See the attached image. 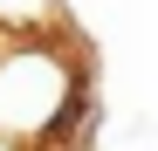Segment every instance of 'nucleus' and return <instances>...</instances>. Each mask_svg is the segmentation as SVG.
I'll use <instances>...</instances> for the list:
<instances>
[{"label": "nucleus", "instance_id": "nucleus-1", "mask_svg": "<svg viewBox=\"0 0 158 151\" xmlns=\"http://www.w3.org/2000/svg\"><path fill=\"white\" fill-rule=\"evenodd\" d=\"M89 131V83L83 62L55 35H7L0 41V144L55 151Z\"/></svg>", "mask_w": 158, "mask_h": 151}, {"label": "nucleus", "instance_id": "nucleus-3", "mask_svg": "<svg viewBox=\"0 0 158 151\" xmlns=\"http://www.w3.org/2000/svg\"><path fill=\"white\" fill-rule=\"evenodd\" d=\"M0 151H14V144H0Z\"/></svg>", "mask_w": 158, "mask_h": 151}, {"label": "nucleus", "instance_id": "nucleus-2", "mask_svg": "<svg viewBox=\"0 0 158 151\" xmlns=\"http://www.w3.org/2000/svg\"><path fill=\"white\" fill-rule=\"evenodd\" d=\"M55 28H62L55 0H0V41L7 35H55Z\"/></svg>", "mask_w": 158, "mask_h": 151}]
</instances>
